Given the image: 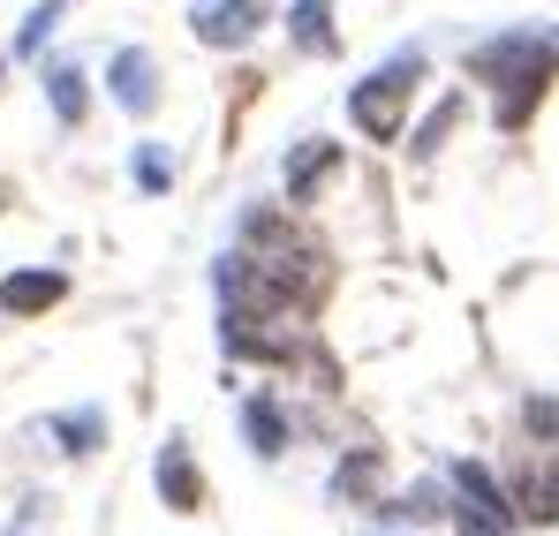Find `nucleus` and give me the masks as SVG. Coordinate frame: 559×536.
Listing matches in <instances>:
<instances>
[{"instance_id": "15", "label": "nucleus", "mask_w": 559, "mask_h": 536, "mask_svg": "<svg viewBox=\"0 0 559 536\" xmlns=\"http://www.w3.org/2000/svg\"><path fill=\"white\" fill-rule=\"evenodd\" d=\"M364 484H378V446L348 453V461L333 468V499H364Z\"/></svg>"}, {"instance_id": "10", "label": "nucleus", "mask_w": 559, "mask_h": 536, "mask_svg": "<svg viewBox=\"0 0 559 536\" xmlns=\"http://www.w3.org/2000/svg\"><path fill=\"white\" fill-rule=\"evenodd\" d=\"M46 98H53V121H61V129H76V121L92 114V84H84L76 61H53V69H46Z\"/></svg>"}, {"instance_id": "14", "label": "nucleus", "mask_w": 559, "mask_h": 536, "mask_svg": "<svg viewBox=\"0 0 559 536\" xmlns=\"http://www.w3.org/2000/svg\"><path fill=\"white\" fill-rule=\"evenodd\" d=\"M136 189H144V196H167V189H175V152H167V144H144V152H136Z\"/></svg>"}, {"instance_id": "11", "label": "nucleus", "mask_w": 559, "mask_h": 536, "mask_svg": "<svg viewBox=\"0 0 559 536\" xmlns=\"http://www.w3.org/2000/svg\"><path fill=\"white\" fill-rule=\"evenodd\" d=\"M287 31L302 53H333V0H295L287 8Z\"/></svg>"}, {"instance_id": "17", "label": "nucleus", "mask_w": 559, "mask_h": 536, "mask_svg": "<svg viewBox=\"0 0 559 536\" xmlns=\"http://www.w3.org/2000/svg\"><path fill=\"white\" fill-rule=\"evenodd\" d=\"M522 416H530V431H537L545 446H559V401H545V393H537V401H530Z\"/></svg>"}, {"instance_id": "3", "label": "nucleus", "mask_w": 559, "mask_h": 536, "mask_svg": "<svg viewBox=\"0 0 559 536\" xmlns=\"http://www.w3.org/2000/svg\"><path fill=\"white\" fill-rule=\"evenodd\" d=\"M189 31H197V46H250L265 31V0H197Z\"/></svg>"}, {"instance_id": "7", "label": "nucleus", "mask_w": 559, "mask_h": 536, "mask_svg": "<svg viewBox=\"0 0 559 536\" xmlns=\"http://www.w3.org/2000/svg\"><path fill=\"white\" fill-rule=\"evenodd\" d=\"M152 476H159V499H167L175 514H197V507H204V468L189 461L182 439H167V446H159V468H152Z\"/></svg>"}, {"instance_id": "9", "label": "nucleus", "mask_w": 559, "mask_h": 536, "mask_svg": "<svg viewBox=\"0 0 559 536\" xmlns=\"http://www.w3.org/2000/svg\"><path fill=\"white\" fill-rule=\"evenodd\" d=\"M242 439H250V453H258V461H280L287 424H280V401H273V393H250V401H242Z\"/></svg>"}, {"instance_id": "1", "label": "nucleus", "mask_w": 559, "mask_h": 536, "mask_svg": "<svg viewBox=\"0 0 559 536\" xmlns=\"http://www.w3.org/2000/svg\"><path fill=\"white\" fill-rule=\"evenodd\" d=\"M416 76H424V61H416V53L385 61L378 76H364V84L348 91V121H356L364 136H401V106H408Z\"/></svg>"}, {"instance_id": "5", "label": "nucleus", "mask_w": 559, "mask_h": 536, "mask_svg": "<svg viewBox=\"0 0 559 536\" xmlns=\"http://www.w3.org/2000/svg\"><path fill=\"white\" fill-rule=\"evenodd\" d=\"M106 91H114L129 114H152V106H159V69H152V53H144V46H121V53L106 61Z\"/></svg>"}, {"instance_id": "4", "label": "nucleus", "mask_w": 559, "mask_h": 536, "mask_svg": "<svg viewBox=\"0 0 559 536\" xmlns=\"http://www.w3.org/2000/svg\"><path fill=\"white\" fill-rule=\"evenodd\" d=\"M552 53H537V61H522L514 76H499V129L514 136V129H530V114H537V98L552 91Z\"/></svg>"}, {"instance_id": "2", "label": "nucleus", "mask_w": 559, "mask_h": 536, "mask_svg": "<svg viewBox=\"0 0 559 536\" xmlns=\"http://www.w3.org/2000/svg\"><path fill=\"white\" fill-rule=\"evenodd\" d=\"M454 491H462V507H447L468 536H507L514 522V507H507V491L491 484V468L484 461H454Z\"/></svg>"}, {"instance_id": "16", "label": "nucleus", "mask_w": 559, "mask_h": 536, "mask_svg": "<svg viewBox=\"0 0 559 536\" xmlns=\"http://www.w3.org/2000/svg\"><path fill=\"white\" fill-rule=\"evenodd\" d=\"M393 514H401V522H439V514H447V491H439V484H416Z\"/></svg>"}, {"instance_id": "13", "label": "nucleus", "mask_w": 559, "mask_h": 536, "mask_svg": "<svg viewBox=\"0 0 559 536\" xmlns=\"http://www.w3.org/2000/svg\"><path fill=\"white\" fill-rule=\"evenodd\" d=\"M61 15H69V0H38V8L23 15V31H15V46H8V53H15V61H31V53L61 31Z\"/></svg>"}, {"instance_id": "19", "label": "nucleus", "mask_w": 559, "mask_h": 536, "mask_svg": "<svg viewBox=\"0 0 559 536\" xmlns=\"http://www.w3.org/2000/svg\"><path fill=\"white\" fill-rule=\"evenodd\" d=\"M537 514H545V522H559V476H545V499H537Z\"/></svg>"}, {"instance_id": "6", "label": "nucleus", "mask_w": 559, "mask_h": 536, "mask_svg": "<svg viewBox=\"0 0 559 536\" xmlns=\"http://www.w3.org/2000/svg\"><path fill=\"white\" fill-rule=\"evenodd\" d=\"M61 295H69V272H46V265L0 279V310H8V318H46Z\"/></svg>"}, {"instance_id": "12", "label": "nucleus", "mask_w": 559, "mask_h": 536, "mask_svg": "<svg viewBox=\"0 0 559 536\" xmlns=\"http://www.w3.org/2000/svg\"><path fill=\"white\" fill-rule=\"evenodd\" d=\"M46 431L61 439V453H98V446H106V416H98V408H76V416H53Z\"/></svg>"}, {"instance_id": "8", "label": "nucleus", "mask_w": 559, "mask_h": 536, "mask_svg": "<svg viewBox=\"0 0 559 536\" xmlns=\"http://www.w3.org/2000/svg\"><path fill=\"white\" fill-rule=\"evenodd\" d=\"M333 167H341V144H325V136L318 144H295V159H287V204H310L318 181L333 175Z\"/></svg>"}, {"instance_id": "18", "label": "nucleus", "mask_w": 559, "mask_h": 536, "mask_svg": "<svg viewBox=\"0 0 559 536\" xmlns=\"http://www.w3.org/2000/svg\"><path fill=\"white\" fill-rule=\"evenodd\" d=\"M447 129H454V98H447L439 114H424V129H416V159H424V152H431V144H439Z\"/></svg>"}]
</instances>
